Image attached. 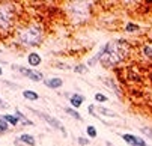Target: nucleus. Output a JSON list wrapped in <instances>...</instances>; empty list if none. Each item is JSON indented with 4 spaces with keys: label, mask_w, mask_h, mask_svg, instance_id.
<instances>
[{
    "label": "nucleus",
    "mask_w": 152,
    "mask_h": 146,
    "mask_svg": "<svg viewBox=\"0 0 152 146\" xmlns=\"http://www.w3.org/2000/svg\"><path fill=\"white\" fill-rule=\"evenodd\" d=\"M125 54H126L125 42H108L99 50V53L94 59L89 60V65H94L96 60H99L104 66H113L119 64L125 57Z\"/></svg>",
    "instance_id": "nucleus-1"
},
{
    "label": "nucleus",
    "mask_w": 152,
    "mask_h": 146,
    "mask_svg": "<svg viewBox=\"0 0 152 146\" xmlns=\"http://www.w3.org/2000/svg\"><path fill=\"white\" fill-rule=\"evenodd\" d=\"M42 35H44V32H42V27L39 24H30L18 32V39L23 45L33 47L39 45V42L42 41Z\"/></svg>",
    "instance_id": "nucleus-2"
},
{
    "label": "nucleus",
    "mask_w": 152,
    "mask_h": 146,
    "mask_svg": "<svg viewBox=\"0 0 152 146\" xmlns=\"http://www.w3.org/2000/svg\"><path fill=\"white\" fill-rule=\"evenodd\" d=\"M14 23V9L8 3H0V32H6Z\"/></svg>",
    "instance_id": "nucleus-3"
},
{
    "label": "nucleus",
    "mask_w": 152,
    "mask_h": 146,
    "mask_svg": "<svg viewBox=\"0 0 152 146\" xmlns=\"http://www.w3.org/2000/svg\"><path fill=\"white\" fill-rule=\"evenodd\" d=\"M32 112H33V113H36V115H39L42 119H44V120L48 123V125H51L53 128L59 130V131H60V133H62L65 137L68 136V133H66V130H65V127H63V125H62V123H60L57 119H54V118H51V116H48V115H45V113H42V112H38V110H32Z\"/></svg>",
    "instance_id": "nucleus-4"
},
{
    "label": "nucleus",
    "mask_w": 152,
    "mask_h": 146,
    "mask_svg": "<svg viewBox=\"0 0 152 146\" xmlns=\"http://www.w3.org/2000/svg\"><path fill=\"white\" fill-rule=\"evenodd\" d=\"M14 68H17L23 75H26V77H29L30 80H33V81H39V80H42L44 78V75H42L39 71H35V69H27V68H24V66H14Z\"/></svg>",
    "instance_id": "nucleus-5"
},
{
    "label": "nucleus",
    "mask_w": 152,
    "mask_h": 146,
    "mask_svg": "<svg viewBox=\"0 0 152 146\" xmlns=\"http://www.w3.org/2000/svg\"><path fill=\"white\" fill-rule=\"evenodd\" d=\"M122 139H124L128 145H131V146H148L143 139L136 137V136H133V134H122Z\"/></svg>",
    "instance_id": "nucleus-6"
},
{
    "label": "nucleus",
    "mask_w": 152,
    "mask_h": 146,
    "mask_svg": "<svg viewBox=\"0 0 152 146\" xmlns=\"http://www.w3.org/2000/svg\"><path fill=\"white\" fill-rule=\"evenodd\" d=\"M17 140H18V142H17L18 145L23 143L24 146H35V137L30 136V134H21Z\"/></svg>",
    "instance_id": "nucleus-7"
},
{
    "label": "nucleus",
    "mask_w": 152,
    "mask_h": 146,
    "mask_svg": "<svg viewBox=\"0 0 152 146\" xmlns=\"http://www.w3.org/2000/svg\"><path fill=\"white\" fill-rule=\"evenodd\" d=\"M44 83H45V86H47V88L59 89V88L63 85V80L59 78V77H54V78H47V80H44Z\"/></svg>",
    "instance_id": "nucleus-8"
},
{
    "label": "nucleus",
    "mask_w": 152,
    "mask_h": 146,
    "mask_svg": "<svg viewBox=\"0 0 152 146\" xmlns=\"http://www.w3.org/2000/svg\"><path fill=\"white\" fill-rule=\"evenodd\" d=\"M27 62H29L30 66H38L41 62H42V59H41V56H39L38 53H30V54L27 56Z\"/></svg>",
    "instance_id": "nucleus-9"
},
{
    "label": "nucleus",
    "mask_w": 152,
    "mask_h": 146,
    "mask_svg": "<svg viewBox=\"0 0 152 146\" xmlns=\"http://www.w3.org/2000/svg\"><path fill=\"white\" fill-rule=\"evenodd\" d=\"M83 101H84V96H83V95H78V93L72 95V96H71V99H69L71 106H72V107H75V109H78V107L81 106Z\"/></svg>",
    "instance_id": "nucleus-10"
},
{
    "label": "nucleus",
    "mask_w": 152,
    "mask_h": 146,
    "mask_svg": "<svg viewBox=\"0 0 152 146\" xmlns=\"http://www.w3.org/2000/svg\"><path fill=\"white\" fill-rule=\"evenodd\" d=\"M104 81H105V85H107L108 88H112V89L115 91V93H116V96H118V98H121V96H122V95H121V89L116 86V83H115L112 78H105Z\"/></svg>",
    "instance_id": "nucleus-11"
},
{
    "label": "nucleus",
    "mask_w": 152,
    "mask_h": 146,
    "mask_svg": "<svg viewBox=\"0 0 152 146\" xmlns=\"http://www.w3.org/2000/svg\"><path fill=\"white\" fill-rule=\"evenodd\" d=\"M96 110H98V113H101V115H104V116H110V118H116V116H118L115 112L108 110V109H105V107H99V106H98Z\"/></svg>",
    "instance_id": "nucleus-12"
},
{
    "label": "nucleus",
    "mask_w": 152,
    "mask_h": 146,
    "mask_svg": "<svg viewBox=\"0 0 152 146\" xmlns=\"http://www.w3.org/2000/svg\"><path fill=\"white\" fill-rule=\"evenodd\" d=\"M23 96H24L26 99H30V101H36V99L39 98V95H38L36 92H33V91H24V92H23Z\"/></svg>",
    "instance_id": "nucleus-13"
},
{
    "label": "nucleus",
    "mask_w": 152,
    "mask_h": 146,
    "mask_svg": "<svg viewBox=\"0 0 152 146\" xmlns=\"http://www.w3.org/2000/svg\"><path fill=\"white\" fill-rule=\"evenodd\" d=\"M2 118H3V119H5V120H6L8 123L14 125V127H15V125L18 123V120H20V119H18L17 116H14V115H3Z\"/></svg>",
    "instance_id": "nucleus-14"
},
{
    "label": "nucleus",
    "mask_w": 152,
    "mask_h": 146,
    "mask_svg": "<svg viewBox=\"0 0 152 146\" xmlns=\"http://www.w3.org/2000/svg\"><path fill=\"white\" fill-rule=\"evenodd\" d=\"M15 115H17V118H18V119H20L21 122H23V123H27V125H33V122H32V120H29V119H27V118H26V116H24L23 113H21V112H20L18 109L15 110Z\"/></svg>",
    "instance_id": "nucleus-15"
},
{
    "label": "nucleus",
    "mask_w": 152,
    "mask_h": 146,
    "mask_svg": "<svg viewBox=\"0 0 152 146\" xmlns=\"http://www.w3.org/2000/svg\"><path fill=\"white\" fill-rule=\"evenodd\" d=\"M8 128H9V123L3 118H0V133H6Z\"/></svg>",
    "instance_id": "nucleus-16"
},
{
    "label": "nucleus",
    "mask_w": 152,
    "mask_h": 146,
    "mask_svg": "<svg viewBox=\"0 0 152 146\" xmlns=\"http://www.w3.org/2000/svg\"><path fill=\"white\" fill-rule=\"evenodd\" d=\"M65 112H66L68 115H71L72 118H75L77 120H81V116H80L78 112H75V110H72V109H65Z\"/></svg>",
    "instance_id": "nucleus-17"
},
{
    "label": "nucleus",
    "mask_w": 152,
    "mask_h": 146,
    "mask_svg": "<svg viewBox=\"0 0 152 146\" xmlns=\"http://www.w3.org/2000/svg\"><path fill=\"white\" fill-rule=\"evenodd\" d=\"M86 133H88V136L89 137H96V130H95V127H92V125H89L88 128H86Z\"/></svg>",
    "instance_id": "nucleus-18"
},
{
    "label": "nucleus",
    "mask_w": 152,
    "mask_h": 146,
    "mask_svg": "<svg viewBox=\"0 0 152 146\" xmlns=\"http://www.w3.org/2000/svg\"><path fill=\"white\" fill-rule=\"evenodd\" d=\"M143 53H145L148 57H151V59H152V45H146V47L143 48Z\"/></svg>",
    "instance_id": "nucleus-19"
},
{
    "label": "nucleus",
    "mask_w": 152,
    "mask_h": 146,
    "mask_svg": "<svg viewBox=\"0 0 152 146\" xmlns=\"http://www.w3.org/2000/svg\"><path fill=\"white\" fill-rule=\"evenodd\" d=\"M134 30H137V26H136V24H131V23H129V24H126V32L133 33Z\"/></svg>",
    "instance_id": "nucleus-20"
},
{
    "label": "nucleus",
    "mask_w": 152,
    "mask_h": 146,
    "mask_svg": "<svg viewBox=\"0 0 152 146\" xmlns=\"http://www.w3.org/2000/svg\"><path fill=\"white\" fill-rule=\"evenodd\" d=\"M95 99H96V101H101V102H105V101H107V96H104V95H101V93H95Z\"/></svg>",
    "instance_id": "nucleus-21"
},
{
    "label": "nucleus",
    "mask_w": 152,
    "mask_h": 146,
    "mask_svg": "<svg viewBox=\"0 0 152 146\" xmlns=\"http://www.w3.org/2000/svg\"><path fill=\"white\" fill-rule=\"evenodd\" d=\"M74 69H75V72H84V71H86V66H83V65H78V66H75Z\"/></svg>",
    "instance_id": "nucleus-22"
},
{
    "label": "nucleus",
    "mask_w": 152,
    "mask_h": 146,
    "mask_svg": "<svg viewBox=\"0 0 152 146\" xmlns=\"http://www.w3.org/2000/svg\"><path fill=\"white\" fill-rule=\"evenodd\" d=\"M78 143L84 146V145H88V143H89V140H88V139H84V137H80V139H78Z\"/></svg>",
    "instance_id": "nucleus-23"
},
{
    "label": "nucleus",
    "mask_w": 152,
    "mask_h": 146,
    "mask_svg": "<svg viewBox=\"0 0 152 146\" xmlns=\"http://www.w3.org/2000/svg\"><path fill=\"white\" fill-rule=\"evenodd\" d=\"M2 74H3V69H2V68H0V75H2Z\"/></svg>",
    "instance_id": "nucleus-24"
},
{
    "label": "nucleus",
    "mask_w": 152,
    "mask_h": 146,
    "mask_svg": "<svg viewBox=\"0 0 152 146\" xmlns=\"http://www.w3.org/2000/svg\"><path fill=\"white\" fill-rule=\"evenodd\" d=\"M107 146H115V145H112V143H107Z\"/></svg>",
    "instance_id": "nucleus-25"
},
{
    "label": "nucleus",
    "mask_w": 152,
    "mask_h": 146,
    "mask_svg": "<svg viewBox=\"0 0 152 146\" xmlns=\"http://www.w3.org/2000/svg\"><path fill=\"white\" fill-rule=\"evenodd\" d=\"M0 104H2V98H0Z\"/></svg>",
    "instance_id": "nucleus-26"
}]
</instances>
